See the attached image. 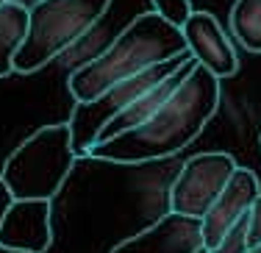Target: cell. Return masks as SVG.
I'll use <instances>...</instances> for the list:
<instances>
[{
    "instance_id": "cell-1",
    "label": "cell",
    "mask_w": 261,
    "mask_h": 253,
    "mask_svg": "<svg viewBox=\"0 0 261 253\" xmlns=\"http://www.w3.org/2000/svg\"><path fill=\"white\" fill-rule=\"evenodd\" d=\"M217 109H220V78L197 64L150 120L120 137L92 145L86 156L111 164H142L167 159L200 137Z\"/></svg>"
},
{
    "instance_id": "cell-2",
    "label": "cell",
    "mask_w": 261,
    "mask_h": 253,
    "mask_svg": "<svg viewBox=\"0 0 261 253\" xmlns=\"http://www.w3.org/2000/svg\"><path fill=\"white\" fill-rule=\"evenodd\" d=\"M181 53H186L181 28L156 11H142L128 22L125 31L117 34V39L103 53L75 67L72 75L67 78V86L78 103H89L100 97L109 86L125 81L153 64L181 56Z\"/></svg>"
},
{
    "instance_id": "cell-3",
    "label": "cell",
    "mask_w": 261,
    "mask_h": 253,
    "mask_svg": "<svg viewBox=\"0 0 261 253\" xmlns=\"http://www.w3.org/2000/svg\"><path fill=\"white\" fill-rule=\"evenodd\" d=\"M72 134L67 122L39 128L22 142L3 164L0 181L9 187L14 200H47L61 192L75 164Z\"/></svg>"
},
{
    "instance_id": "cell-4",
    "label": "cell",
    "mask_w": 261,
    "mask_h": 253,
    "mask_svg": "<svg viewBox=\"0 0 261 253\" xmlns=\"http://www.w3.org/2000/svg\"><path fill=\"white\" fill-rule=\"evenodd\" d=\"M111 0H39L28 9V31L14 56V72L28 75L75 45L109 11Z\"/></svg>"
},
{
    "instance_id": "cell-5",
    "label": "cell",
    "mask_w": 261,
    "mask_h": 253,
    "mask_svg": "<svg viewBox=\"0 0 261 253\" xmlns=\"http://www.w3.org/2000/svg\"><path fill=\"white\" fill-rule=\"evenodd\" d=\"M189 59H192L189 53H181V56H175L170 61H161V64H153V67H147V70L125 78V81L109 86V89H106L100 97H95V100L75 103V109H72V114H70V122H67V125H70V134H72V150H75V156H86L89 147L97 142V137H100V131L117 114L125 112L130 103L139 100V97L145 95V92H150L153 86L167 81V78H170L178 67H184Z\"/></svg>"
},
{
    "instance_id": "cell-6",
    "label": "cell",
    "mask_w": 261,
    "mask_h": 253,
    "mask_svg": "<svg viewBox=\"0 0 261 253\" xmlns=\"http://www.w3.org/2000/svg\"><path fill=\"white\" fill-rule=\"evenodd\" d=\"M239 167L231 153H197L181 167L170 187V212L203 220L211 203L220 197L233 170Z\"/></svg>"
},
{
    "instance_id": "cell-7",
    "label": "cell",
    "mask_w": 261,
    "mask_h": 253,
    "mask_svg": "<svg viewBox=\"0 0 261 253\" xmlns=\"http://www.w3.org/2000/svg\"><path fill=\"white\" fill-rule=\"evenodd\" d=\"M181 34L186 42V53L195 59V64L208 70L214 78L236 75L239 70L236 47L211 11H192L181 26Z\"/></svg>"
},
{
    "instance_id": "cell-8",
    "label": "cell",
    "mask_w": 261,
    "mask_h": 253,
    "mask_svg": "<svg viewBox=\"0 0 261 253\" xmlns=\"http://www.w3.org/2000/svg\"><path fill=\"white\" fill-rule=\"evenodd\" d=\"M261 195L258 178L253 170L247 167H236L231 181L225 184V189L220 192L211 209L203 214L200 225H203V250H214L220 245V239L225 237V231L231 228L236 220H242L250 212L253 200Z\"/></svg>"
},
{
    "instance_id": "cell-9",
    "label": "cell",
    "mask_w": 261,
    "mask_h": 253,
    "mask_svg": "<svg viewBox=\"0 0 261 253\" xmlns=\"http://www.w3.org/2000/svg\"><path fill=\"white\" fill-rule=\"evenodd\" d=\"M203 225L195 217L167 212L145 231L128 237L111 253H200Z\"/></svg>"
},
{
    "instance_id": "cell-10",
    "label": "cell",
    "mask_w": 261,
    "mask_h": 253,
    "mask_svg": "<svg viewBox=\"0 0 261 253\" xmlns=\"http://www.w3.org/2000/svg\"><path fill=\"white\" fill-rule=\"evenodd\" d=\"M53 242L50 203L47 200H14L0 225V245L25 253H45Z\"/></svg>"
},
{
    "instance_id": "cell-11",
    "label": "cell",
    "mask_w": 261,
    "mask_h": 253,
    "mask_svg": "<svg viewBox=\"0 0 261 253\" xmlns=\"http://www.w3.org/2000/svg\"><path fill=\"white\" fill-rule=\"evenodd\" d=\"M195 67H197V64H195V59H189L184 67H178V70L172 72L170 78H167V81H161L159 86H153L150 92H145V95H142L139 100H134V103H130V106L125 109V112H120V114L114 117V120L109 122V125L103 128L100 137H97V142H106V139H111V137H120V134L130 131V128L142 125L145 120H150V117L156 114L161 106H164L167 97H170L172 92H175L178 86L184 84V78L189 75V72L195 70ZM97 142H95V145H97Z\"/></svg>"
},
{
    "instance_id": "cell-12",
    "label": "cell",
    "mask_w": 261,
    "mask_h": 253,
    "mask_svg": "<svg viewBox=\"0 0 261 253\" xmlns=\"http://www.w3.org/2000/svg\"><path fill=\"white\" fill-rule=\"evenodd\" d=\"M28 31V9L17 3H0V78L14 72V56Z\"/></svg>"
},
{
    "instance_id": "cell-13",
    "label": "cell",
    "mask_w": 261,
    "mask_h": 253,
    "mask_svg": "<svg viewBox=\"0 0 261 253\" xmlns=\"http://www.w3.org/2000/svg\"><path fill=\"white\" fill-rule=\"evenodd\" d=\"M231 34L250 53H261V0H233Z\"/></svg>"
},
{
    "instance_id": "cell-14",
    "label": "cell",
    "mask_w": 261,
    "mask_h": 253,
    "mask_svg": "<svg viewBox=\"0 0 261 253\" xmlns=\"http://www.w3.org/2000/svg\"><path fill=\"white\" fill-rule=\"evenodd\" d=\"M247 214L242 220H236V223L225 231V237L220 239V245H217L214 250L208 253H247Z\"/></svg>"
},
{
    "instance_id": "cell-15",
    "label": "cell",
    "mask_w": 261,
    "mask_h": 253,
    "mask_svg": "<svg viewBox=\"0 0 261 253\" xmlns=\"http://www.w3.org/2000/svg\"><path fill=\"white\" fill-rule=\"evenodd\" d=\"M150 3H153V11H156V14H161L164 20H170L172 26H178V28H181L186 22V17L192 14L189 0H150Z\"/></svg>"
},
{
    "instance_id": "cell-16",
    "label": "cell",
    "mask_w": 261,
    "mask_h": 253,
    "mask_svg": "<svg viewBox=\"0 0 261 253\" xmlns=\"http://www.w3.org/2000/svg\"><path fill=\"white\" fill-rule=\"evenodd\" d=\"M261 245V195L253 200L250 212H247V248H258Z\"/></svg>"
},
{
    "instance_id": "cell-17",
    "label": "cell",
    "mask_w": 261,
    "mask_h": 253,
    "mask_svg": "<svg viewBox=\"0 0 261 253\" xmlns=\"http://www.w3.org/2000/svg\"><path fill=\"white\" fill-rule=\"evenodd\" d=\"M11 203H14V195H11V192H9V187H6L3 181H0V225H3V220H6V214H9Z\"/></svg>"
},
{
    "instance_id": "cell-18",
    "label": "cell",
    "mask_w": 261,
    "mask_h": 253,
    "mask_svg": "<svg viewBox=\"0 0 261 253\" xmlns=\"http://www.w3.org/2000/svg\"><path fill=\"white\" fill-rule=\"evenodd\" d=\"M9 3H17V6H22V9H31V6L39 3V0H9Z\"/></svg>"
},
{
    "instance_id": "cell-19",
    "label": "cell",
    "mask_w": 261,
    "mask_h": 253,
    "mask_svg": "<svg viewBox=\"0 0 261 253\" xmlns=\"http://www.w3.org/2000/svg\"><path fill=\"white\" fill-rule=\"evenodd\" d=\"M0 253H25V250H14V248H6V245H0Z\"/></svg>"
},
{
    "instance_id": "cell-20",
    "label": "cell",
    "mask_w": 261,
    "mask_h": 253,
    "mask_svg": "<svg viewBox=\"0 0 261 253\" xmlns=\"http://www.w3.org/2000/svg\"><path fill=\"white\" fill-rule=\"evenodd\" d=\"M247 253H261V245H258V248H250V250H247Z\"/></svg>"
},
{
    "instance_id": "cell-21",
    "label": "cell",
    "mask_w": 261,
    "mask_h": 253,
    "mask_svg": "<svg viewBox=\"0 0 261 253\" xmlns=\"http://www.w3.org/2000/svg\"><path fill=\"white\" fill-rule=\"evenodd\" d=\"M0 3H6V0H0Z\"/></svg>"
},
{
    "instance_id": "cell-22",
    "label": "cell",
    "mask_w": 261,
    "mask_h": 253,
    "mask_svg": "<svg viewBox=\"0 0 261 253\" xmlns=\"http://www.w3.org/2000/svg\"><path fill=\"white\" fill-rule=\"evenodd\" d=\"M258 142H261V137H258Z\"/></svg>"
}]
</instances>
